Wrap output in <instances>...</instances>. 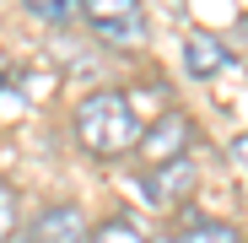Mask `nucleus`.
I'll return each mask as SVG.
<instances>
[{
	"label": "nucleus",
	"mask_w": 248,
	"mask_h": 243,
	"mask_svg": "<svg viewBox=\"0 0 248 243\" xmlns=\"http://www.w3.org/2000/svg\"><path fill=\"white\" fill-rule=\"evenodd\" d=\"M76 6H81V22H87L103 44H113V49L146 44V11H140V0H76Z\"/></svg>",
	"instance_id": "2"
},
{
	"label": "nucleus",
	"mask_w": 248,
	"mask_h": 243,
	"mask_svg": "<svg viewBox=\"0 0 248 243\" xmlns=\"http://www.w3.org/2000/svg\"><path fill=\"white\" fill-rule=\"evenodd\" d=\"M27 11L44 16V22H70V16H81L76 0H27Z\"/></svg>",
	"instance_id": "9"
},
{
	"label": "nucleus",
	"mask_w": 248,
	"mask_h": 243,
	"mask_svg": "<svg viewBox=\"0 0 248 243\" xmlns=\"http://www.w3.org/2000/svg\"><path fill=\"white\" fill-rule=\"evenodd\" d=\"M168 243H243V232L232 222H216V216H189L168 232Z\"/></svg>",
	"instance_id": "7"
},
{
	"label": "nucleus",
	"mask_w": 248,
	"mask_h": 243,
	"mask_svg": "<svg viewBox=\"0 0 248 243\" xmlns=\"http://www.w3.org/2000/svg\"><path fill=\"white\" fill-rule=\"evenodd\" d=\"M184 65H189L194 81H211V76L227 65V44L211 38V32H189V38H184Z\"/></svg>",
	"instance_id": "6"
},
{
	"label": "nucleus",
	"mask_w": 248,
	"mask_h": 243,
	"mask_svg": "<svg viewBox=\"0 0 248 243\" xmlns=\"http://www.w3.org/2000/svg\"><path fill=\"white\" fill-rule=\"evenodd\" d=\"M11 232H16V189L0 178V243H11Z\"/></svg>",
	"instance_id": "10"
},
{
	"label": "nucleus",
	"mask_w": 248,
	"mask_h": 243,
	"mask_svg": "<svg viewBox=\"0 0 248 243\" xmlns=\"http://www.w3.org/2000/svg\"><path fill=\"white\" fill-rule=\"evenodd\" d=\"M76 141H81V151L97 157V162L130 157L135 141H140V113H135L130 92H113V87L87 92L76 103Z\"/></svg>",
	"instance_id": "1"
},
{
	"label": "nucleus",
	"mask_w": 248,
	"mask_h": 243,
	"mask_svg": "<svg viewBox=\"0 0 248 243\" xmlns=\"http://www.w3.org/2000/svg\"><path fill=\"white\" fill-rule=\"evenodd\" d=\"M189 141H194L189 113H178V108H162V113L151 119V125L140 130L135 157H140V168H162V162H178V157H189Z\"/></svg>",
	"instance_id": "3"
},
{
	"label": "nucleus",
	"mask_w": 248,
	"mask_h": 243,
	"mask_svg": "<svg viewBox=\"0 0 248 243\" xmlns=\"http://www.w3.org/2000/svg\"><path fill=\"white\" fill-rule=\"evenodd\" d=\"M200 184V168L194 157H178V162H162V168H140V200L151 211H173L184 194H194Z\"/></svg>",
	"instance_id": "4"
},
{
	"label": "nucleus",
	"mask_w": 248,
	"mask_h": 243,
	"mask_svg": "<svg viewBox=\"0 0 248 243\" xmlns=\"http://www.w3.org/2000/svg\"><path fill=\"white\" fill-rule=\"evenodd\" d=\"M232 162H237V168H243V173H248V130H243V135H237V141H232Z\"/></svg>",
	"instance_id": "11"
},
{
	"label": "nucleus",
	"mask_w": 248,
	"mask_h": 243,
	"mask_svg": "<svg viewBox=\"0 0 248 243\" xmlns=\"http://www.w3.org/2000/svg\"><path fill=\"white\" fill-rule=\"evenodd\" d=\"M87 216H81V206L76 200H54V206H44L32 222H27V232H22V243H87Z\"/></svg>",
	"instance_id": "5"
},
{
	"label": "nucleus",
	"mask_w": 248,
	"mask_h": 243,
	"mask_svg": "<svg viewBox=\"0 0 248 243\" xmlns=\"http://www.w3.org/2000/svg\"><path fill=\"white\" fill-rule=\"evenodd\" d=\"M87 243H151V238H146L130 216H103V222L87 232Z\"/></svg>",
	"instance_id": "8"
}]
</instances>
